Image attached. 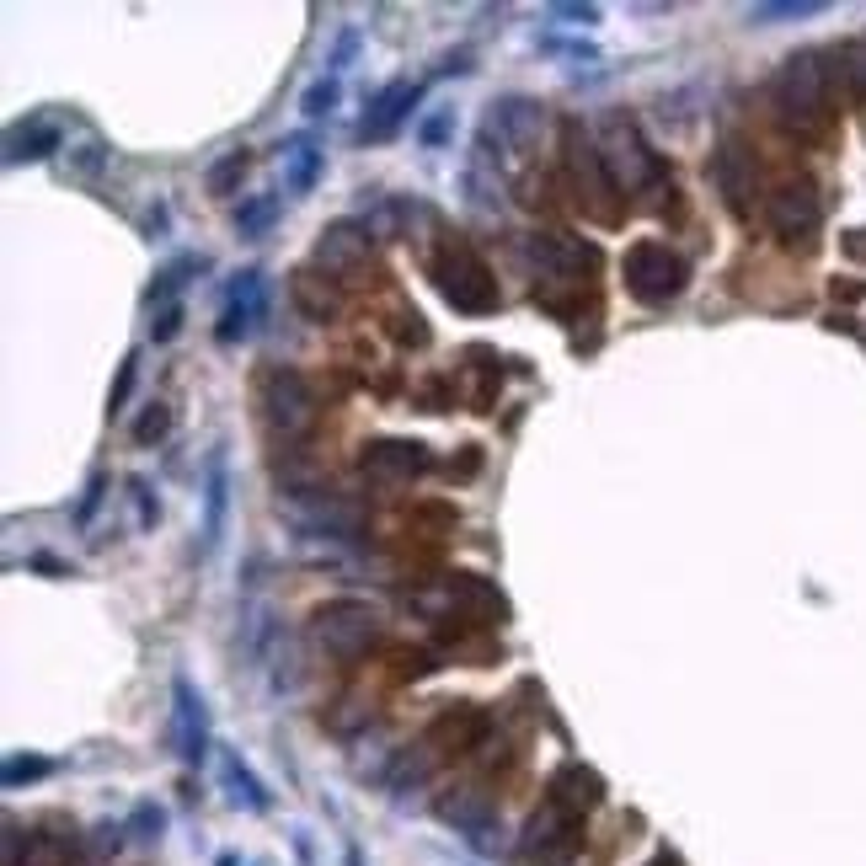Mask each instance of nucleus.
<instances>
[{"mask_svg":"<svg viewBox=\"0 0 866 866\" xmlns=\"http://www.w3.org/2000/svg\"><path fill=\"white\" fill-rule=\"evenodd\" d=\"M776 113L792 118L797 129H813L829 113V65L824 54H792L776 75Z\"/></svg>","mask_w":866,"mask_h":866,"instance_id":"obj_1","label":"nucleus"},{"mask_svg":"<svg viewBox=\"0 0 866 866\" xmlns=\"http://www.w3.org/2000/svg\"><path fill=\"white\" fill-rule=\"evenodd\" d=\"M278 161H284V188L295 193V198H305L316 188V177H321V145L311 134H295V139H284L278 145Z\"/></svg>","mask_w":866,"mask_h":866,"instance_id":"obj_12","label":"nucleus"},{"mask_svg":"<svg viewBox=\"0 0 866 866\" xmlns=\"http://www.w3.org/2000/svg\"><path fill=\"white\" fill-rule=\"evenodd\" d=\"M685 284H690L685 257L669 252L663 241H637V246L626 252V289H631V295H637L642 305H669Z\"/></svg>","mask_w":866,"mask_h":866,"instance_id":"obj_2","label":"nucleus"},{"mask_svg":"<svg viewBox=\"0 0 866 866\" xmlns=\"http://www.w3.org/2000/svg\"><path fill=\"white\" fill-rule=\"evenodd\" d=\"M364 471H375V476H385V471L417 476V471H428V450H423V444H407V439H385V444H375V450L364 455Z\"/></svg>","mask_w":866,"mask_h":866,"instance_id":"obj_15","label":"nucleus"},{"mask_svg":"<svg viewBox=\"0 0 866 866\" xmlns=\"http://www.w3.org/2000/svg\"><path fill=\"white\" fill-rule=\"evenodd\" d=\"M412 102H417V86L412 81H391L380 91L375 102H369V113H364V139H391L396 129H401V118L412 113Z\"/></svg>","mask_w":866,"mask_h":866,"instance_id":"obj_10","label":"nucleus"},{"mask_svg":"<svg viewBox=\"0 0 866 866\" xmlns=\"http://www.w3.org/2000/svg\"><path fill=\"white\" fill-rule=\"evenodd\" d=\"M840 81H845L850 97H866V38L840 49Z\"/></svg>","mask_w":866,"mask_h":866,"instance_id":"obj_18","label":"nucleus"},{"mask_svg":"<svg viewBox=\"0 0 866 866\" xmlns=\"http://www.w3.org/2000/svg\"><path fill=\"white\" fill-rule=\"evenodd\" d=\"M450 123H455V113H433V118H423L417 139H423L428 150H439V145H444V134H450Z\"/></svg>","mask_w":866,"mask_h":866,"instance_id":"obj_22","label":"nucleus"},{"mask_svg":"<svg viewBox=\"0 0 866 866\" xmlns=\"http://www.w3.org/2000/svg\"><path fill=\"white\" fill-rule=\"evenodd\" d=\"M241 172H246V161H241V156L220 161V166H214V172H209V193H230V182H236Z\"/></svg>","mask_w":866,"mask_h":866,"instance_id":"obj_23","label":"nucleus"},{"mask_svg":"<svg viewBox=\"0 0 866 866\" xmlns=\"http://www.w3.org/2000/svg\"><path fill=\"white\" fill-rule=\"evenodd\" d=\"M562 22H599V6H556Z\"/></svg>","mask_w":866,"mask_h":866,"instance_id":"obj_27","label":"nucleus"},{"mask_svg":"<svg viewBox=\"0 0 866 866\" xmlns=\"http://www.w3.org/2000/svg\"><path fill=\"white\" fill-rule=\"evenodd\" d=\"M824 0H781V6H754V22H792V17H818Z\"/></svg>","mask_w":866,"mask_h":866,"instance_id":"obj_20","label":"nucleus"},{"mask_svg":"<svg viewBox=\"0 0 866 866\" xmlns=\"http://www.w3.org/2000/svg\"><path fill=\"white\" fill-rule=\"evenodd\" d=\"M54 145H65V134H59V123L49 118H33V123H17V129L6 134V161L22 166V161H49Z\"/></svg>","mask_w":866,"mask_h":866,"instance_id":"obj_13","label":"nucleus"},{"mask_svg":"<svg viewBox=\"0 0 866 866\" xmlns=\"http://www.w3.org/2000/svg\"><path fill=\"white\" fill-rule=\"evenodd\" d=\"M433 278H439L444 300H450L455 311L482 316V311L498 305V284H492L487 262L476 257V252H466V246H455V252H444L439 262H433Z\"/></svg>","mask_w":866,"mask_h":866,"instance_id":"obj_4","label":"nucleus"},{"mask_svg":"<svg viewBox=\"0 0 866 866\" xmlns=\"http://www.w3.org/2000/svg\"><path fill=\"white\" fill-rule=\"evenodd\" d=\"M273 214H278L273 198H246V204L236 209V230L246 241H257V236H268V230H273Z\"/></svg>","mask_w":866,"mask_h":866,"instance_id":"obj_17","label":"nucleus"},{"mask_svg":"<svg viewBox=\"0 0 866 866\" xmlns=\"http://www.w3.org/2000/svg\"><path fill=\"white\" fill-rule=\"evenodd\" d=\"M353 49H359V33H343V43H337V54H332V70H348Z\"/></svg>","mask_w":866,"mask_h":866,"instance_id":"obj_26","label":"nucleus"},{"mask_svg":"<svg viewBox=\"0 0 866 866\" xmlns=\"http://www.w3.org/2000/svg\"><path fill=\"white\" fill-rule=\"evenodd\" d=\"M268 412L284 433H305L316 417V401H311L300 375H268Z\"/></svg>","mask_w":866,"mask_h":866,"instance_id":"obj_9","label":"nucleus"},{"mask_svg":"<svg viewBox=\"0 0 866 866\" xmlns=\"http://www.w3.org/2000/svg\"><path fill=\"white\" fill-rule=\"evenodd\" d=\"M765 220L776 236L786 241H813V230L818 220H824V204H818V188L808 177H792V182H781L776 193L765 198Z\"/></svg>","mask_w":866,"mask_h":866,"instance_id":"obj_5","label":"nucleus"},{"mask_svg":"<svg viewBox=\"0 0 866 866\" xmlns=\"http://www.w3.org/2000/svg\"><path fill=\"white\" fill-rule=\"evenodd\" d=\"M177 332H182V305L166 300V311H161V321H156V343H172Z\"/></svg>","mask_w":866,"mask_h":866,"instance_id":"obj_25","label":"nucleus"},{"mask_svg":"<svg viewBox=\"0 0 866 866\" xmlns=\"http://www.w3.org/2000/svg\"><path fill=\"white\" fill-rule=\"evenodd\" d=\"M129 492H134V508H139V524H145V530H156V519H161V508H156V498H150V487H145V482H129Z\"/></svg>","mask_w":866,"mask_h":866,"instance_id":"obj_24","label":"nucleus"},{"mask_svg":"<svg viewBox=\"0 0 866 866\" xmlns=\"http://www.w3.org/2000/svg\"><path fill=\"white\" fill-rule=\"evenodd\" d=\"M172 733H177V754L188 765H204L209 754V717H204V695L193 690L188 674L172 679Z\"/></svg>","mask_w":866,"mask_h":866,"instance_id":"obj_7","label":"nucleus"},{"mask_svg":"<svg viewBox=\"0 0 866 866\" xmlns=\"http://www.w3.org/2000/svg\"><path fill=\"white\" fill-rule=\"evenodd\" d=\"M540 123H546V118H540V107L530 97H508L498 113H492L487 129H498V139H508V145H535Z\"/></svg>","mask_w":866,"mask_h":866,"instance_id":"obj_14","label":"nucleus"},{"mask_svg":"<svg viewBox=\"0 0 866 866\" xmlns=\"http://www.w3.org/2000/svg\"><path fill=\"white\" fill-rule=\"evenodd\" d=\"M316 637L332 647L337 658H359L369 642H375V610L369 605H327L316 610Z\"/></svg>","mask_w":866,"mask_h":866,"instance_id":"obj_6","label":"nucleus"},{"mask_svg":"<svg viewBox=\"0 0 866 866\" xmlns=\"http://www.w3.org/2000/svg\"><path fill=\"white\" fill-rule=\"evenodd\" d=\"M332 107H337V75H321V81L305 86V97H300L305 118H321V113H332Z\"/></svg>","mask_w":866,"mask_h":866,"instance_id":"obj_19","label":"nucleus"},{"mask_svg":"<svg viewBox=\"0 0 866 866\" xmlns=\"http://www.w3.org/2000/svg\"><path fill=\"white\" fill-rule=\"evenodd\" d=\"M262 311H268V289H262V273L257 268H246L236 284H230V295H225V311H220V327H214V337L230 348V343H241V337H252L257 332V321Z\"/></svg>","mask_w":866,"mask_h":866,"instance_id":"obj_8","label":"nucleus"},{"mask_svg":"<svg viewBox=\"0 0 866 866\" xmlns=\"http://www.w3.org/2000/svg\"><path fill=\"white\" fill-rule=\"evenodd\" d=\"M343 866H364V856H359V845H348V850H343Z\"/></svg>","mask_w":866,"mask_h":866,"instance_id":"obj_28","label":"nucleus"},{"mask_svg":"<svg viewBox=\"0 0 866 866\" xmlns=\"http://www.w3.org/2000/svg\"><path fill=\"white\" fill-rule=\"evenodd\" d=\"M225 508H230V466H225V450H214L209 455V471H204V551L220 546Z\"/></svg>","mask_w":866,"mask_h":866,"instance_id":"obj_11","label":"nucleus"},{"mask_svg":"<svg viewBox=\"0 0 866 866\" xmlns=\"http://www.w3.org/2000/svg\"><path fill=\"white\" fill-rule=\"evenodd\" d=\"M599 161H605V172H610V182L621 193H637V188H647L663 166H658V156L642 145V134L631 129L626 118H605V129H599Z\"/></svg>","mask_w":866,"mask_h":866,"instance_id":"obj_3","label":"nucleus"},{"mask_svg":"<svg viewBox=\"0 0 866 866\" xmlns=\"http://www.w3.org/2000/svg\"><path fill=\"white\" fill-rule=\"evenodd\" d=\"M43 776H54V760H38V754H11L6 760V786L43 781Z\"/></svg>","mask_w":866,"mask_h":866,"instance_id":"obj_21","label":"nucleus"},{"mask_svg":"<svg viewBox=\"0 0 866 866\" xmlns=\"http://www.w3.org/2000/svg\"><path fill=\"white\" fill-rule=\"evenodd\" d=\"M220 770H225V797L236 802V808H246V813H262V808L273 802L268 792H262V781H257L246 765H241V754H236V749H225V754H220Z\"/></svg>","mask_w":866,"mask_h":866,"instance_id":"obj_16","label":"nucleus"}]
</instances>
